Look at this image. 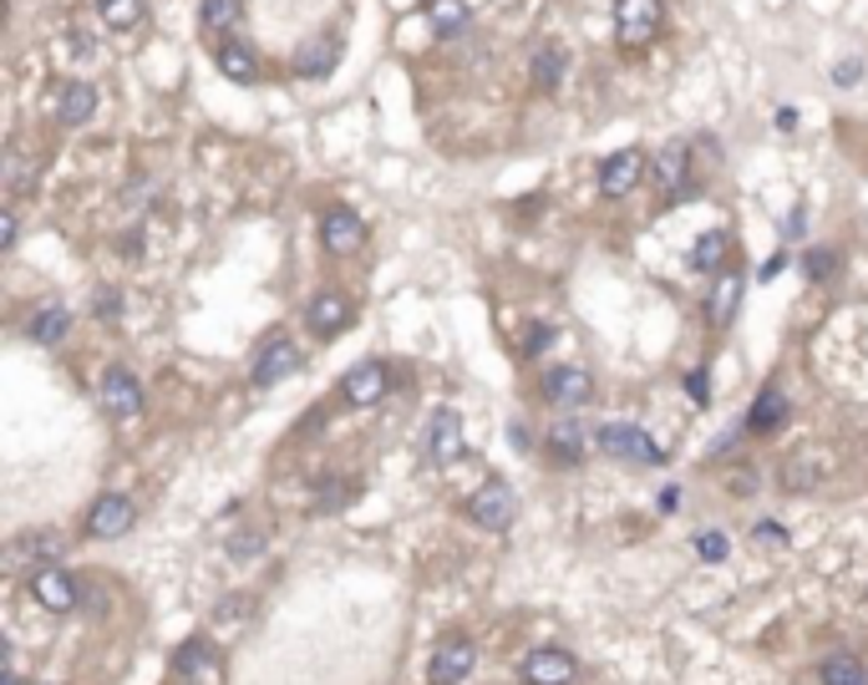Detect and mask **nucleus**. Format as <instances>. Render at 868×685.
I'll return each instance as SVG.
<instances>
[{"instance_id": "f3484780", "label": "nucleus", "mask_w": 868, "mask_h": 685, "mask_svg": "<svg viewBox=\"0 0 868 685\" xmlns=\"http://www.w3.org/2000/svg\"><path fill=\"white\" fill-rule=\"evenodd\" d=\"M173 675L178 681H198V685H219V655H213L209 640H188L173 660Z\"/></svg>"}, {"instance_id": "0eeeda50", "label": "nucleus", "mask_w": 868, "mask_h": 685, "mask_svg": "<svg viewBox=\"0 0 868 685\" xmlns=\"http://www.w3.org/2000/svg\"><path fill=\"white\" fill-rule=\"evenodd\" d=\"M462 452H468V442H462V417L448 411V407L432 411V417H427V457L448 467V462H458Z\"/></svg>"}, {"instance_id": "7ed1b4c3", "label": "nucleus", "mask_w": 868, "mask_h": 685, "mask_svg": "<svg viewBox=\"0 0 868 685\" xmlns=\"http://www.w3.org/2000/svg\"><path fill=\"white\" fill-rule=\"evenodd\" d=\"M600 452H609V457H619V462H666V452L650 442V432H640V427H630V422L600 427Z\"/></svg>"}, {"instance_id": "5701e85b", "label": "nucleus", "mask_w": 868, "mask_h": 685, "mask_svg": "<svg viewBox=\"0 0 868 685\" xmlns=\"http://www.w3.org/2000/svg\"><path fill=\"white\" fill-rule=\"evenodd\" d=\"M219 71H224L229 81H260V56H254L250 46L229 41V46H219Z\"/></svg>"}, {"instance_id": "423d86ee", "label": "nucleus", "mask_w": 868, "mask_h": 685, "mask_svg": "<svg viewBox=\"0 0 868 685\" xmlns=\"http://www.w3.org/2000/svg\"><path fill=\"white\" fill-rule=\"evenodd\" d=\"M31 599H36L46 615H72V609H77V584H72L66 568L46 564L31 574Z\"/></svg>"}, {"instance_id": "2eb2a0df", "label": "nucleus", "mask_w": 868, "mask_h": 685, "mask_svg": "<svg viewBox=\"0 0 868 685\" xmlns=\"http://www.w3.org/2000/svg\"><path fill=\"white\" fill-rule=\"evenodd\" d=\"M336 62H341V36L326 31V36L305 41L300 52H295V77L316 81V77H326V71H336Z\"/></svg>"}, {"instance_id": "6e6552de", "label": "nucleus", "mask_w": 868, "mask_h": 685, "mask_svg": "<svg viewBox=\"0 0 868 685\" xmlns=\"http://www.w3.org/2000/svg\"><path fill=\"white\" fill-rule=\"evenodd\" d=\"M102 407L107 417H122V422H132L143 411V386H138V376L128 366H112L102 376Z\"/></svg>"}, {"instance_id": "a211bd4d", "label": "nucleus", "mask_w": 868, "mask_h": 685, "mask_svg": "<svg viewBox=\"0 0 868 685\" xmlns=\"http://www.w3.org/2000/svg\"><path fill=\"white\" fill-rule=\"evenodd\" d=\"M305 320H310V330H316L320 341H330V335H341V330L351 325V300H345V295H336V290H326V295H316V300H310Z\"/></svg>"}, {"instance_id": "393cba45", "label": "nucleus", "mask_w": 868, "mask_h": 685, "mask_svg": "<svg viewBox=\"0 0 868 685\" xmlns=\"http://www.w3.org/2000/svg\"><path fill=\"white\" fill-rule=\"evenodd\" d=\"M737 305H741V275H722L716 279V295H711V305H706L711 325H726V320L737 316Z\"/></svg>"}, {"instance_id": "f704fd0d", "label": "nucleus", "mask_w": 868, "mask_h": 685, "mask_svg": "<svg viewBox=\"0 0 868 685\" xmlns=\"http://www.w3.org/2000/svg\"><path fill=\"white\" fill-rule=\"evenodd\" d=\"M858 81H864V62H838L833 66V87H858Z\"/></svg>"}, {"instance_id": "2f4dec72", "label": "nucleus", "mask_w": 868, "mask_h": 685, "mask_svg": "<svg viewBox=\"0 0 868 685\" xmlns=\"http://www.w3.org/2000/svg\"><path fill=\"white\" fill-rule=\"evenodd\" d=\"M726 549H732V543H726L722 533H696V554L706 559V564H722Z\"/></svg>"}, {"instance_id": "cd10ccee", "label": "nucleus", "mask_w": 868, "mask_h": 685, "mask_svg": "<svg viewBox=\"0 0 868 685\" xmlns=\"http://www.w3.org/2000/svg\"><path fill=\"white\" fill-rule=\"evenodd\" d=\"M817 681H823V685H868V675H864V665H858L854 655H833V660H823Z\"/></svg>"}, {"instance_id": "7c9ffc66", "label": "nucleus", "mask_w": 868, "mask_h": 685, "mask_svg": "<svg viewBox=\"0 0 868 685\" xmlns=\"http://www.w3.org/2000/svg\"><path fill=\"white\" fill-rule=\"evenodd\" d=\"M803 269H807V279H833V275H838V254H828V250H807Z\"/></svg>"}, {"instance_id": "79ce46f5", "label": "nucleus", "mask_w": 868, "mask_h": 685, "mask_svg": "<svg viewBox=\"0 0 868 685\" xmlns=\"http://www.w3.org/2000/svg\"><path fill=\"white\" fill-rule=\"evenodd\" d=\"M178 685H198V681H178Z\"/></svg>"}, {"instance_id": "f8f14e48", "label": "nucleus", "mask_w": 868, "mask_h": 685, "mask_svg": "<svg viewBox=\"0 0 868 685\" xmlns=\"http://www.w3.org/2000/svg\"><path fill=\"white\" fill-rule=\"evenodd\" d=\"M640 173H645L640 147H619L615 158H605V168H600V188H605V198H625L640 184Z\"/></svg>"}, {"instance_id": "c85d7f7f", "label": "nucleus", "mask_w": 868, "mask_h": 685, "mask_svg": "<svg viewBox=\"0 0 868 685\" xmlns=\"http://www.w3.org/2000/svg\"><path fill=\"white\" fill-rule=\"evenodd\" d=\"M432 26L442 36H462L468 31V5L462 0H432Z\"/></svg>"}, {"instance_id": "4be33fe9", "label": "nucleus", "mask_w": 868, "mask_h": 685, "mask_svg": "<svg viewBox=\"0 0 868 685\" xmlns=\"http://www.w3.org/2000/svg\"><path fill=\"white\" fill-rule=\"evenodd\" d=\"M726 254H732V239L722 234V229H711V234H701L696 244H691V269H701V275H716L726 264Z\"/></svg>"}, {"instance_id": "39448f33", "label": "nucleus", "mask_w": 868, "mask_h": 685, "mask_svg": "<svg viewBox=\"0 0 868 685\" xmlns=\"http://www.w3.org/2000/svg\"><path fill=\"white\" fill-rule=\"evenodd\" d=\"M320 244H326V254H355L361 244H366V224H361V213L345 209V203L326 209V213H320Z\"/></svg>"}, {"instance_id": "473e14b6", "label": "nucleus", "mask_w": 868, "mask_h": 685, "mask_svg": "<svg viewBox=\"0 0 868 685\" xmlns=\"http://www.w3.org/2000/svg\"><path fill=\"white\" fill-rule=\"evenodd\" d=\"M534 71H539V87H553V81H559V71H564V56H559V52H539Z\"/></svg>"}, {"instance_id": "c756f323", "label": "nucleus", "mask_w": 868, "mask_h": 685, "mask_svg": "<svg viewBox=\"0 0 868 685\" xmlns=\"http://www.w3.org/2000/svg\"><path fill=\"white\" fill-rule=\"evenodd\" d=\"M549 442H553V452H559V457H569V462L584 457V427H574V422H569V427L559 422L549 432Z\"/></svg>"}, {"instance_id": "58836bf2", "label": "nucleus", "mask_w": 868, "mask_h": 685, "mask_svg": "<svg viewBox=\"0 0 868 685\" xmlns=\"http://www.w3.org/2000/svg\"><path fill=\"white\" fill-rule=\"evenodd\" d=\"M543 345H549V330H534V335H528V356H539V351H543Z\"/></svg>"}, {"instance_id": "412c9836", "label": "nucleus", "mask_w": 868, "mask_h": 685, "mask_svg": "<svg viewBox=\"0 0 868 685\" xmlns=\"http://www.w3.org/2000/svg\"><path fill=\"white\" fill-rule=\"evenodd\" d=\"M62 554V539H56V533H26V539H15L11 549H6V568H26V559H46V564H52V559Z\"/></svg>"}, {"instance_id": "f03ea898", "label": "nucleus", "mask_w": 868, "mask_h": 685, "mask_svg": "<svg viewBox=\"0 0 868 685\" xmlns=\"http://www.w3.org/2000/svg\"><path fill=\"white\" fill-rule=\"evenodd\" d=\"M468 518H473L477 528H493V533L514 528V518H518L514 488H508V483H483V488L468 498Z\"/></svg>"}, {"instance_id": "bb28decb", "label": "nucleus", "mask_w": 868, "mask_h": 685, "mask_svg": "<svg viewBox=\"0 0 868 685\" xmlns=\"http://www.w3.org/2000/svg\"><path fill=\"white\" fill-rule=\"evenodd\" d=\"M97 15H102L112 31H132L143 21V0H97Z\"/></svg>"}, {"instance_id": "ddd939ff", "label": "nucleus", "mask_w": 868, "mask_h": 685, "mask_svg": "<svg viewBox=\"0 0 868 685\" xmlns=\"http://www.w3.org/2000/svg\"><path fill=\"white\" fill-rule=\"evenodd\" d=\"M295 366H300V351H295L289 341H270L260 356H254L250 382L264 391V386H275V382H285V376H295Z\"/></svg>"}, {"instance_id": "a878e982", "label": "nucleus", "mask_w": 868, "mask_h": 685, "mask_svg": "<svg viewBox=\"0 0 868 685\" xmlns=\"http://www.w3.org/2000/svg\"><path fill=\"white\" fill-rule=\"evenodd\" d=\"M66 330H72V310H62V305H46V310L31 316V341H41V345H56Z\"/></svg>"}, {"instance_id": "6ab92c4d", "label": "nucleus", "mask_w": 868, "mask_h": 685, "mask_svg": "<svg viewBox=\"0 0 868 685\" xmlns=\"http://www.w3.org/2000/svg\"><path fill=\"white\" fill-rule=\"evenodd\" d=\"M97 112V87L92 81H66V92H62V102H56V118L66 122V128H81V122L92 118Z\"/></svg>"}, {"instance_id": "9d476101", "label": "nucleus", "mask_w": 868, "mask_h": 685, "mask_svg": "<svg viewBox=\"0 0 868 685\" xmlns=\"http://www.w3.org/2000/svg\"><path fill=\"white\" fill-rule=\"evenodd\" d=\"M574 675H579V665L564 655V650H553V645L528 650V660H524V681L528 685H569Z\"/></svg>"}, {"instance_id": "dca6fc26", "label": "nucleus", "mask_w": 868, "mask_h": 685, "mask_svg": "<svg viewBox=\"0 0 868 685\" xmlns=\"http://www.w3.org/2000/svg\"><path fill=\"white\" fill-rule=\"evenodd\" d=\"M341 396L351 401V407H371V401H382V396H386V366H382V361H361L355 371H345Z\"/></svg>"}, {"instance_id": "4c0bfd02", "label": "nucleus", "mask_w": 868, "mask_h": 685, "mask_svg": "<svg viewBox=\"0 0 868 685\" xmlns=\"http://www.w3.org/2000/svg\"><path fill=\"white\" fill-rule=\"evenodd\" d=\"M757 543H788V533H782V528L767 518V523H757Z\"/></svg>"}, {"instance_id": "a19ab883", "label": "nucleus", "mask_w": 868, "mask_h": 685, "mask_svg": "<svg viewBox=\"0 0 868 685\" xmlns=\"http://www.w3.org/2000/svg\"><path fill=\"white\" fill-rule=\"evenodd\" d=\"M777 128L792 132V128H798V112H792V107H782V112H777Z\"/></svg>"}, {"instance_id": "f257e3e1", "label": "nucleus", "mask_w": 868, "mask_h": 685, "mask_svg": "<svg viewBox=\"0 0 868 685\" xmlns=\"http://www.w3.org/2000/svg\"><path fill=\"white\" fill-rule=\"evenodd\" d=\"M660 15H666L660 0H615V36H619V46H645V41H656Z\"/></svg>"}, {"instance_id": "ea45409f", "label": "nucleus", "mask_w": 868, "mask_h": 685, "mask_svg": "<svg viewBox=\"0 0 868 685\" xmlns=\"http://www.w3.org/2000/svg\"><path fill=\"white\" fill-rule=\"evenodd\" d=\"M782 264H788V254H772V259L762 264V279H772V275H782Z\"/></svg>"}, {"instance_id": "aec40b11", "label": "nucleus", "mask_w": 868, "mask_h": 685, "mask_svg": "<svg viewBox=\"0 0 868 685\" xmlns=\"http://www.w3.org/2000/svg\"><path fill=\"white\" fill-rule=\"evenodd\" d=\"M782 422H788V396L777 391V386H762L757 401H751V411H747V427L751 432H777Z\"/></svg>"}, {"instance_id": "1a4fd4ad", "label": "nucleus", "mask_w": 868, "mask_h": 685, "mask_svg": "<svg viewBox=\"0 0 868 685\" xmlns=\"http://www.w3.org/2000/svg\"><path fill=\"white\" fill-rule=\"evenodd\" d=\"M473 665H477V650L468 645V640H448V645H437L432 665H427V681H432V685H458V681L473 675Z\"/></svg>"}, {"instance_id": "b1692460", "label": "nucleus", "mask_w": 868, "mask_h": 685, "mask_svg": "<svg viewBox=\"0 0 868 685\" xmlns=\"http://www.w3.org/2000/svg\"><path fill=\"white\" fill-rule=\"evenodd\" d=\"M198 21H204V31L224 36V31H234L239 21H244V0H204V5H198Z\"/></svg>"}, {"instance_id": "20e7f679", "label": "nucleus", "mask_w": 868, "mask_h": 685, "mask_svg": "<svg viewBox=\"0 0 868 685\" xmlns=\"http://www.w3.org/2000/svg\"><path fill=\"white\" fill-rule=\"evenodd\" d=\"M590 396H594V382H590V371L584 366L543 371V401H553V407L579 411V407H590Z\"/></svg>"}, {"instance_id": "c9c22d12", "label": "nucleus", "mask_w": 868, "mask_h": 685, "mask_svg": "<svg viewBox=\"0 0 868 685\" xmlns=\"http://www.w3.org/2000/svg\"><path fill=\"white\" fill-rule=\"evenodd\" d=\"M15 229H21L15 224V209H6L0 213V250H15Z\"/></svg>"}, {"instance_id": "e433bc0d", "label": "nucleus", "mask_w": 868, "mask_h": 685, "mask_svg": "<svg viewBox=\"0 0 868 685\" xmlns=\"http://www.w3.org/2000/svg\"><path fill=\"white\" fill-rule=\"evenodd\" d=\"M118 310H122V295H118V290H102V295H97V316H102V320H112Z\"/></svg>"}, {"instance_id": "4468645a", "label": "nucleus", "mask_w": 868, "mask_h": 685, "mask_svg": "<svg viewBox=\"0 0 868 685\" xmlns=\"http://www.w3.org/2000/svg\"><path fill=\"white\" fill-rule=\"evenodd\" d=\"M685 173H691V147L671 143L656 158V184H660V194L671 198V203H675V198H691V178H685Z\"/></svg>"}, {"instance_id": "72a5a7b5", "label": "nucleus", "mask_w": 868, "mask_h": 685, "mask_svg": "<svg viewBox=\"0 0 868 685\" xmlns=\"http://www.w3.org/2000/svg\"><path fill=\"white\" fill-rule=\"evenodd\" d=\"M685 391H691V401H696V407H706V401H711V371L706 366L691 371V376H685Z\"/></svg>"}, {"instance_id": "9b49d317", "label": "nucleus", "mask_w": 868, "mask_h": 685, "mask_svg": "<svg viewBox=\"0 0 868 685\" xmlns=\"http://www.w3.org/2000/svg\"><path fill=\"white\" fill-rule=\"evenodd\" d=\"M128 528H132V502L122 493H102L92 502V513H87V533L92 539H122Z\"/></svg>"}]
</instances>
